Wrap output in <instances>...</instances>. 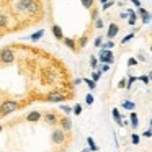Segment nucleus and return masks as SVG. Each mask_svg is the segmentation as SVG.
<instances>
[{"instance_id": "4468645a", "label": "nucleus", "mask_w": 152, "mask_h": 152, "mask_svg": "<svg viewBox=\"0 0 152 152\" xmlns=\"http://www.w3.org/2000/svg\"><path fill=\"white\" fill-rule=\"evenodd\" d=\"M132 36H134L132 33H131V34H128V36H124V38H123V43H128L129 39H132Z\"/></svg>"}, {"instance_id": "f8f14e48", "label": "nucleus", "mask_w": 152, "mask_h": 152, "mask_svg": "<svg viewBox=\"0 0 152 152\" xmlns=\"http://www.w3.org/2000/svg\"><path fill=\"white\" fill-rule=\"evenodd\" d=\"M95 28H103V20L102 18H96L95 20Z\"/></svg>"}, {"instance_id": "f03ea898", "label": "nucleus", "mask_w": 152, "mask_h": 152, "mask_svg": "<svg viewBox=\"0 0 152 152\" xmlns=\"http://www.w3.org/2000/svg\"><path fill=\"white\" fill-rule=\"evenodd\" d=\"M136 15H139V17L142 18V21H144L145 25H149V23H151V13H149V12L145 10V8L139 7V8H137V13H136Z\"/></svg>"}, {"instance_id": "7ed1b4c3", "label": "nucleus", "mask_w": 152, "mask_h": 152, "mask_svg": "<svg viewBox=\"0 0 152 152\" xmlns=\"http://www.w3.org/2000/svg\"><path fill=\"white\" fill-rule=\"evenodd\" d=\"M62 41H64V44H66L70 51H74V53H77V51H79V48H77V41L74 39V38H64Z\"/></svg>"}, {"instance_id": "0eeeda50", "label": "nucleus", "mask_w": 152, "mask_h": 152, "mask_svg": "<svg viewBox=\"0 0 152 152\" xmlns=\"http://www.w3.org/2000/svg\"><path fill=\"white\" fill-rule=\"evenodd\" d=\"M38 10H39V2H38V0H31V7H30V10H28V13L34 15V13H38Z\"/></svg>"}, {"instance_id": "6ab92c4d", "label": "nucleus", "mask_w": 152, "mask_h": 152, "mask_svg": "<svg viewBox=\"0 0 152 152\" xmlns=\"http://www.w3.org/2000/svg\"><path fill=\"white\" fill-rule=\"evenodd\" d=\"M115 46V43H113V41H108V43H106V48H113Z\"/></svg>"}, {"instance_id": "9d476101", "label": "nucleus", "mask_w": 152, "mask_h": 152, "mask_svg": "<svg viewBox=\"0 0 152 152\" xmlns=\"http://www.w3.org/2000/svg\"><path fill=\"white\" fill-rule=\"evenodd\" d=\"M80 2H82L83 7L90 10V8H93V2H95V0H80Z\"/></svg>"}, {"instance_id": "6e6552de", "label": "nucleus", "mask_w": 152, "mask_h": 152, "mask_svg": "<svg viewBox=\"0 0 152 152\" xmlns=\"http://www.w3.org/2000/svg\"><path fill=\"white\" fill-rule=\"evenodd\" d=\"M7 26H8V18L5 15H0V30H4Z\"/></svg>"}, {"instance_id": "f3484780", "label": "nucleus", "mask_w": 152, "mask_h": 152, "mask_svg": "<svg viewBox=\"0 0 152 152\" xmlns=\"http://www.w3.org/2000/svg\"><path fill=\"white\" fill-rule=\"evenodd\" d=\"M102 41H103V39H102V38H100V36H98V38H96V39H95V46H102Z\"/></svg>"}, {"instance_id": "1a4fd4ad", "label": "nucleus", "mask_w": 152, "mask_h": 152, "mask_svg": "<svg viewBox=\"0 0 152 152\" xmlns=\"http://www.w3.org/2000/svg\"><path fill=\"white\" fill-rule=\"evenodd\" d=\"M43 34H44V31H43V30H39V31H36L34 34H31L30 39H31V41H38L39 38H43Z\"/></svg>"}, {"instance_id": "39448f33", "label": "nucleus", "mask_w": 152, "mask_h": 152, "mask_svg": "<svg viewBox=\"0 0 152 152\" xmlns=\"http://www.w3.org/2000/svg\"><path fill=\"white\" fill-rule=\"evenodd\" d=\"M118 33H119V26L116 23H111L108 28V38H115Z\"/></svg>"}, {"instance_id": "20e7f679", "label": "nucleus", "mask_w": 152, "mask_h": 152, "mask_svg": "<svg viewBox=\"0 0 152 152\" xmlns=\"http://www.w3.org/2000/svg\"><path fill=\"white\" fill-rule=\"evenodd\" d=\"M53 34H54V38H56V39H59V41H62V39H64L62 28H61L59 25H53Z\"/></svg>"}, {"instance_id": "f257e3e1", "label": "nucleus", "mask_w": 152, "mask_h": 152, "mask_svg": "<svg viewBox=\"0 0 152 152\" xmlns=\"http://www.w3.org/2000/svg\"><path fill=\"white\" fill-rule=\"evenodd\" d=\"M31 7V0H18L15 4V10L17 12H28Z\"/></svg>"}, {"instance_id": "9b49d317", "label": "nucleus", "mask_w": 152, "mask_h": 152, "mask_svg": "<svg viewBox=\"0 0 152 152\" xmlns=\"http://www.w3.org/2000/svg\"><path fill=\"white\" fill-rule=\"evenodd\" d=\"M111 5H115V2H113V0H108V2H105V4L102 5V10H108Z\"/></svg>"}, {"instance_id": "aec40b11", "label": "nucleus", "mask_w": 152, "mask_h": 152, "mask_svg": "<svg viewBox=\"0 0 152 152\" xmlns=\"http://www.w3.org/2000/svg\"><path fill=\"white\" fill-rule=\"evenodd\" d=\"M100 2H102V5H103V4H105V2H108V0H100Z\"/></svg>"}, {"instance_id": "2eb2a0df", "label": "nucleus", "mask_w": 152, "mask_h": 152, "mask_svg": "<svg viewBox=\"0 0 152 152\" xmlns=\"http://www.w3.org/2000/svg\"><path fill=\"white\" fill-rule=\"evenodd\" d=\"M80 111H82V108H80V105H77L75 108H74V113H75V115H80Z\"/></svg>"}, {"instance_id": "dca6fc26", "label": "nucleus", "mask_w": 152, "mask_h": 152, "mask_svg": "<svg viewBox=\"0 0 152 152\" xmlns=\"http://www.w3.org/2000/svg\"><path fill=\"white\" fill-rule=\"evenodd\" d=\"M131 4L134 5V7H137V8L141 7V2H139V0H131Z\"/></svg>"}, {"instance_id": "a211bd4d", "label": "nucleus", "mask_w": 152, "mask_h": 152, "mask_svg": "<svg viewBox=\"0 0 152 152\" xmlns=\"http://www.w3.org/2000/svg\"><path fill=\"white\" fill-rule=\"evenodd\" d=\"M119 18H124V20H128V13H126V12H123V13L119 15Z\"/></svg>"}, {"instance_id": "423d86ee", "label": "nucleus", "mask_w": 152, "mask_h": 152, "mask_svg": "<svg viewBox=\"0 0 152 152\" xmlns=\"http://www.w3.org/2000/svg\"><path fill=\"white\" fill-rule=\"evenodd\" d=\"M88 39H90V38L87 36V34L80 36V38H79V41H77V48H79V49H83V48H85L87 44H88Z\"/></svg>"}, {"instance_id": "ddd939ff", "label": "nucleus", "mask_w": 152, "mask_h": 152, "mask_svg": "<svg viewBox=\"0 0 152 152\" xmlns=\"http://www.w3.org/2000/svg\"><path fill=\"white\" fill-rule=\"evenodd\" d=\"M96 18H98V10L92 8V20H96Z\"/></svg>"}]
</instances>
